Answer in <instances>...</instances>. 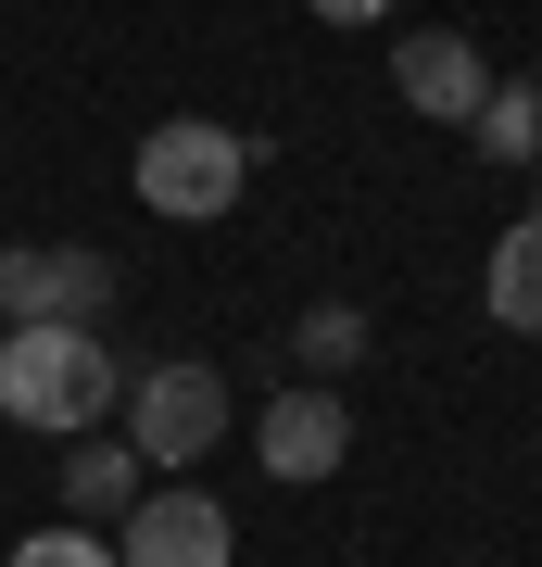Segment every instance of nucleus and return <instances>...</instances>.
Masks as SVG:
<instances>
[{
    "label": "nucleus",
    "instance_id": "f257e3e1",
    "mask_svg": "<svg viewBox=\"0 0 542 567\" xmlns=\"http://www.w3.org/2000/svg\"><path fill=\"white\" fill-rule=\"evenodd\" d=\"M126 404V365L101 353V328H0V416L76 442Z\"/></svg>",
    "mask_w": 542,
    "mask_h": 567
},
{
    "label": "nucleus",
    "instance_id": "f03ea898",
    "mask_svg": "<svg viewBox=\"0 0 542 567\" xmlns=\"http://www.w3.org/2000/svg\"><path fill=\"white\" fill-rule=\"evenodd\" d=\"M241 177H253V140H241V126H215V114L140 126V203L164 227H215L227 203H241Z\"/></svg>",
    "mask_w": 542,
    "mask_h": 567
},
{
    "label": "nucleus",
    "instance_id": "7ed1b4c3",
    "mask_svg": "<svg viewBox=\"0 0 542 567\" xmlns=\"http://www.w3.org/2000/svg\"><path fill=\"white\" fill-rule=\"evenodd\" d=\"M114 429H126V454H140V466H202V454L227 442V379L177 353V365H152V379H126Z\"/></svg>",
    "mask_w": 542,
    "mask_h": 567
},
{
    "label": "nucleus",
    "instance_id": "20e7f679",
    "mask_svg": "<svg viewBox=\"0 0 542 567\" xmlns=\"http://www.w3.org/2000/svg\"><path fill=\"white\" fill-rule=\"evenodd\" d=\"M101 303H114V252H89V240H13L0 252V316L13 328H89Z\"/></svg>",
    "mask_w": 542,
    "mask_h": 567
},
{
    "label": "nucleus",
    "instance_id": "39448f33",
    "mask_svg": "<svg viewBox=\"0 0 542 567\" xmlns=\"http://www.w3.org/2000/svg\"><path fill=\"white\" fill-rule=\"evenodd\" d=\"M253 454H265V480H341V454H354V404L328 379H303L278 391V404L253 416Z\"/></svg>",
    "mask_w": 542,
    "mask_h": 567
},
{
    "label": "nucleus",
    "instance_id": "423d86ee",
    "mask_svg": "<svg viewBox=\"0 0 542 567\" xmlns=\"http://www.w3.org/2000/svg\"><path fill=\"white\" fill-rule=\"evenodd\" d=\"M114 555L126 567H227V555H241V517H227L215 492H140Z\"/></svg>",
    "mask_w": 542,
    "mask_h": 567
},
{
    "label": "nucleus",
    "instance_id": "0eeeda50",
    "mask_svg": "<svg viewBox=\"0 0 542 567\" xmlns=\"http://www.w3.org/2000/svg\"><path fill=\"white\" fill-rule=\"evenodd\" d=\"M391 89H403V114H429V126H467L492 102V63L454 39V25H417V39H391Z\"/></svg>",
    "mask_w": 542,
    "mask_h": 567
},
{
    "label": "nucleus",
    "instance_id": "6e6552de",
    "mask_svg": "<svg viewBox=\"0 0 542 567\" xmlns=\"http://www.w3.org/2000/svg\"><path fill=\"white\" fill-rule=\"evenodd\" d=\"M480 303H492V328L542 341V215H518V227L492 240V265H480Z\"/></svg>",
    "mask_w": 542,
    "mask_h": 567
},
{
    "label": "nucleus",
    "instance_id": "1a4fd4ad",
    "mask_svg": "<svg viewBox=\"0 0 542 567\" xmlns=\"http://www.w3.org/2000/svg\"><path fill=\"white\" fill-rule=\"evenodd\" d=\"M63 492H76V517H126V505H140V454H126V429H76Z\"/></svg>",
    "mask_w": 542,
    "mask_h": 567
},
{
    "label": "nucleus",
    "instance_id": "9d476101",
    "mask_svg": "<svg viewBox=\"0 0 542 567\" xmlns=\"http://www.w3.org/2000/svg\"><path fill=\"white\" fill-rule=\"evenodd\" d=\"M467 140H480L492 164H530V152H542V76H518V89L492 76V102L467 114Z\"/></svg>",
    "mask_w": 542,
    "mask_h": 567
},
{
    "label": "nucleus",
    "instance_id": "9b49d317",
    "mask_svg": "<svg viewBox=\"0 0 542 567\" xmlns=\"http://www.w3.org/2000/svg\"><path fill=\"white\" fill-rule=\"evenodd\" d=\"M0 567H126V555L101 543V529H25V543L0 555Z\"/></svg>",
    "mask_w": 542,
    "mask_h": 567
},
{
    "label": "nucleus",
    "instance_id": "f8f14e48",
    "mask_svg": "<svg viewBox=\"0 0 542 567\" xmlns=\"http://www.w3.org/2000/svg\"><path fill=\"white\" fill-rule=\"evenodd\" d=\"M366 353V316L354 303H316V316H303V365H354Z\"/></svg>",
    "mask_w": 542,
    "mask_h": 567
},
{
    "label": "nucleus",
    "instance_id": "ddd939ff",
    "mask_svg": "<svg viewBox=\"0 0 542 567\" xmlns=\"http://www.w3.org/2000/svg\"><path fill=\"white\" fill-rule=\"evenodd\" d=\"M316 25H391V0H303Z\"/></svg>",
    "mask_w": 542,
    "mask_h": 567
}]
</instances>
